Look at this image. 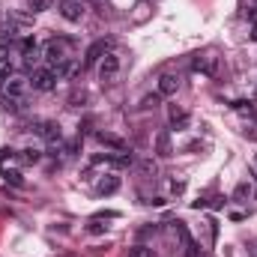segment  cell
Listing matches in <instances>:
<instances>
[{
    "instance_id": "8",
    "label": "cell",
    "mask_w": 257,
    "mask_h": 257,
    "mask_svg": "<svg viewBox=\"0 0 257 257\" xmlns=\"http://www.w3.org/2000/svg\"><path fill=\"white\" fill-rule=\"evenodd\" d=\"M156 156H159V159H168V156H174L171 132H159V135H156Z\"/></svg>"
},
{
    "instance_id": "26",
    "label": "cell",
    "mask_w": 257,
    "mask_h": 257,
    "mask_svg": "<svg viewBox=\"0 0 257 257\" xmlns=\"http://www.w3.org/2000/svg\"><path fill=\"white\" fill-rule=\"evenodd\" d=\"M248 24H254V27H257V6L248 9Z\"/></svg>"
},
{
    "instance_id": "14",
    "label": "cell",
    "mask_w": 257,
    "mask_h": 257,
    "mask_svg": "<svg viewBox=\"0 0 257 257\" xmlns=\"http://www.w3.org/2000/svg\"><path fill=\"white\" fill-rule=\"evenodd\" d=\"M138 159L132 156V153H126V150H120V156H108V165H117V168H132Z\"/></svg>"
},
{
    "instance_id": "10",
    "label": "cell",
    "mask_w": 257,
    "mask_h": 257,
    "mask_svg": "<svg viewBox=\"0 0 257 257\" xmlns=\"http://www.w3.org/2000/svg\"><path fill=\"white\" fill-rule=\"evenodd\" d=\"M96 141H99L102 147H111V150H126V141H123V138H117V135H111V132H99V135H96Z\"/></svg>"
},
{
    "instance_id": "2",
    "label": "cell",
    "mask_w": 257,
    "mask_h": 257,
    "mask_svg": "<svg viewBox=\"0 0 257 257\" xmlns=\"http://www.w3.org/2000/svg\"><path fill=\"white\" fill-rule=\"evenodd\" d=\"M66 42L60 39H51L48 45H45V60H48V69H54V66H60L63 60H69V54H66Z\"/></svg>"
},
{
    "instance_id": "23",
    "label": "cell",
    "mask_w": 257,
    "mask_h": 257,
    "mask_svg": "<svg viewBox=\"0 0 257 257\" xmlns=\"http://www.w3.org/2000/svg\"><path fill=\"white\" fill-rule=\"evenodd\" d=\"M9 63V42H0V66Z\"/></svg>"
},
{
    "instance_id": "22",
    "label": "cell",
    "mask_w": 257,
    "mask_h": 257,
    "mask_svg": "<svg viewBox=\"0 0 257 257\" xmlns=\"http://www.w3.org/2000/svg\"><path fill=\"white\" fill-rule=\"evenodd\" d=\"M162 102V96L159 93H153V96H144V102H141V108H156Z\"/></svg>"
},
{
    "instance_id": "3",
    "label": "cell",
    "mask_w": 257,
    "mask_h": 257,
    "mask_svg": "<svg viewBox=\"0 0 257 257\" xmlns=\"http://www.w3.org/2000/svg\"><path fill=\"white\" fill-rule=\"evenodd\" d=\"M30 84H33V90L48 93V90H54L57 75H54V69H36V72H33V78H30Z\"/></svg>"
},
{
    "instance_id": "11",
    "label": "cell",
    "mask_w": 257,
    "mask_h": 257,
    "mask_svg": "<svg viewBox=\"0 0 257 257\" xmlns=\"http://www.w3.org/2000/svg\"><path fill=\"white\" fill-rule=\"evenodd\" d=\"M36 132H39L45 141H51V144H60V138H63V135H60V126H54V123H42Z\"/></svg>"
},
{
    "instance_id": "20",
    "label": "cell",
    "mask_w": 257,
    "mask_h": 257,
    "mask_svg": "<svg viewBox=\"0 0 257 257\" xmlns=\"http://www.w3.org/2000/svg\"><path fill=\"white\" fill-rule=\"evenodd\" d=\"M27 6H30V12H45V9H51V0H27Z\"/></svg>"
},
{
    "instance_id": "5",
    "label": "cell",
    "mask_w": 257,
    "mask_h": 257,
    "mask_svg": "<svg viewBox=\"0 0 257 257\" xmlns=\"http://www.w3.org/2000/svg\"><path fill=\"white\" fill-rule=\"evenodd\" d=\"M192 69L200 72V75H215V72H218V57H212V54H197Z\"/></svg>"
},
{
    "instance_id": "18",
    "label": "cell",
    "mask_w": 257,
    "mask_h": 257,
    "mask_svg": "<svg viewBox=\"0 0 257 257\" xmlns=\"http://www.w3.org/2000/svg\"><path fill=\"white\" fill-rule=\"evenodd\" d=\"M18 159H21L24 165H36V162L42 159V153H39V150H21V156H18Z\"/></svg>"
},
{
    "instance_id": "13",
    "label": "cell",
    "mask_w": 257,
    "mask_h": 257,
    "mask_svg": "<svg viewBox=\"0 0 257 257\" xmlns=\"http://www.w3.org/2000/svg\"><path fill=\"white\" fill-rule=\"evenodd\" d=\"M174 233H177V239H180V245H183V248H189V245H194L192 233H189V227H186L183 221H174Z\"/></svg>"
},
{
    "instance_id": "12",
    "label": "cell",
    "mask_w": 257,
    "mask_h": 257,
    "mask_svg": "<svg viewBox=\"0 0 257 257\" xmlns=\"http://www.w3.org/2000/svg\"><path fill=\"white\" fill-rule=\"evenodd\" d=\"M135 165H138V171H141L144 177H150V180L159 177V165H156V159H138Z\"/></svg>"
},
{
    "instance_id": "9",
    "label": "cell",
    "mask_w": 257,
    "mask_h": 257,
    "mask_svg": "<svg viewBox=\"0 0 257 257\" xmlns=\"http://www.w3.org/2000/svg\"><path fill=\"white\" fill-rule=\"evenodd\" d=\"M105 54H108V51H105V42H93V45L87 48V57H84V69H87V66H96L99 60H102V57H105Z\"/></svg>"
},
{
    "instance_id": "25",
    "label": "cell",
    "mask_w": 257,
    "mask_h": 257,
    "mask_svg": "<svg viewBox=\"0 0 257 257\" xmlns=\"http://www.w3.org/2000/svg\"><path fill=\"white\" fill-rule=\"evenodd\" d=\"M183 189H186V183H183V180H174V183H171V192H174V194H183Z\"/></svg>"
},
{
    "instance_id": "4",
    "label": "cell",
    "mask_w": 257,
    "mask_h": 257,
    "mask_svg": "<svg viewBox=\"0 0 257 257\" xmlns=\"http://www.w3.org/2000/svg\"><path fill=\"white\" fill-rule=\"evenodd\" d=\"M120 75V57L114 54V51H108L102 60H99V78L102 81H114Z\"/></svg>"
},
{
    "instance_id": "1",
    "label": "cell",
    "mask_w": 257,
    "mask_h": 257,
    "mask_svg": "<svg viewBox=\"0 0 257 257\" xmlns=\"http://www.w3.org/2000/svg\"><path fill=\"white\" fill-rule=\"evenodd\" d=\"M0 90H3V96L9 102H21L27 96V90H30V78H24V75H6V81H3Z\"/></svg>"
},
{
    "instance_id": "15",
    "label": "cell",
    "mask_w": 257,
    "mask_h": 257,
    "mask_svg": "<svg viewBox=\"0 0 257 257\" xmlns=\"http://www.w3.org/2000/svg\"><path fill=\"white\" fill-rule=\"evenodd\" d=\"M168 117H171V123L174 126H189V111H183V108H177V105H171V111H168Z\"/></svg>"
},
{
    "instance_id": "16",
    "label": "cell",
    "mask_w": 257,
    "mask_h": 257,
    "mask_svg": "<svg viewBox=\"0 0 257 257\" xmlns=\"http://www.w3.org/2000/svg\"><path fill=\"white\" fill-rule=\"evenodd\" d=\"M120 189V177H105L102 183H99V192L102 194H114Z\"/></svg>"
},
{
    "instance_id": "6",
    "label": "cell",
    "mask_w": 257,
    "mask_h": 257,
    "mask_svg": "<svg viewBox=\"0 0 257 257\" xmlns=\"http://www.w3.org/2000/svg\"><path fill=\"white\" fill-rule=\"evenodd\" d=\"M57 9H60V15H63L66 21H81V18H84V6H81V0H63Z\"/></svg>"
},
{
    "instance_id": "27",
    "label": "cell",
    "mask_w": 257,
    "mask_h": 257,
    "mask_svg": "<svg viewBox=\"0 0 257 257\" xmlns=\"http://www.w3.org/2000/svg\"><path fill=\"white\" fill-rule=\"evenodd\" d=\"M251 168H254V174H257V156H254V159H251Z\"/></svg>"
},
{
    "instance_id": "21",
    "label": "cell",
    "mask_w": 257,
    "mask_h": 257,
    "mask_svg": "<svg viewBox=\"0 0 257 257\" xmlns=\"http://www.w3.org/2000/svg\"><path fill=\"white\" fill-rule=\"evenodd\" d=\"M128 257H156L150 248H144V245H135V248H128Z\"/></svg>"
},
{
    "instance_id": "28",
    "label": "cell",
    "mask_w": 257,
    "mask_h": 257,
    "mask_svg": "<svg viewBox=\"0 0 257 257\" xmlns=\"http://www.w3.org/2000/svg\"><path fill=\"white\" fill-rule=\"evenodd\" d=\"M254 96H257V93H254Z\"/></svg>"
},
{
    "instance_id": "17",
    "label": "cell",
    "mask_w": 257,
    "mask_h": 257,
    "mask_svg": "<svg viewBox=\"0 0 257 257\" xmlns=\"http://www.w3.org/2000/svg\"><path fill=\"white\" fill-rule=\"evenodd\" d=\"M21 54L24 57H36V39L33 36H24L21 39Z\"/></svg>"
},
{
    "instance_id": "24",
    "label": "cell",
    "mask_w": 257,
    "mask_h": 257,
    "mask_svg": "<svg viewBox=\"0 0 257 257\" xmlns=\"http://www.w3.org/2000/svg\"><path fill=\"white\" fill-rule=\"evenodd\" d=\"M6 180H9V183H12V186H21V183H24V180H21V174H18V171H6Z\"/></svg>"
},
{
    "instance_id": "19",
    "label": "cell",
    "mask_w": 257,
    "mask_h": 257,
    "mask_svg": "<svg viewBox=\"0 0 257 257\" xmlns=\"http://www.w3.org/2000/svg\"><path fill=\"white\" fill-rule=\"evenodd\" d=\"M233 197H236V200H245V197H251V186H248V183H239V186L233 189Z\"/></svg>"
},
{
    "instance_id": "7",
    "label": "cell",
    "mask_w": 257,
    "mask_h": 257,
    "mask_svg": "<svg viewBox=\"0 0 257 257\" xmlns=\"http://www.w3.org/2000/svg\"><path fill=\"white\" fill-rule=\"evenodd\" d=\"M177 90H180V78L171 75V72H165L159 78V96H177Z\"/></svg>"
}]
</instances>
